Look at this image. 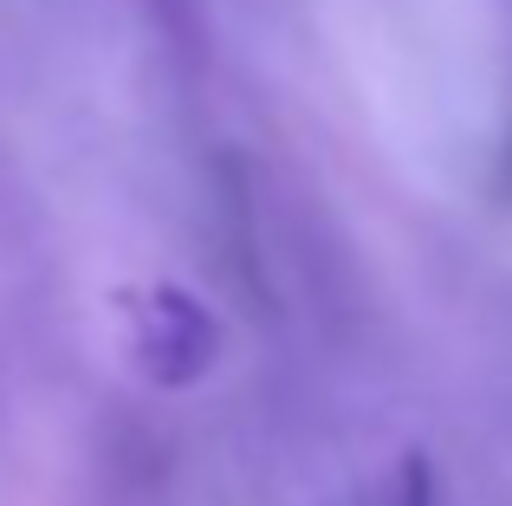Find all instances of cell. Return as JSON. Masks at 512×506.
<instances>
[{
  "mask_svg": "<svg viewBox=\"0 0 512 506\" xmlns=\"http://www.w3.org/2000/svg\"><path fill=\"white\" fill-rule=\"evenodd\" d=\"M124 344H130V364H137L143 383H156V390H188V383H201L214 370V357H221V325H214V312L188 286L156 279V286H143V292L124 299Z\"/></svg>",
  "mask_w": 512,
  "mask_h": 506,
  "instance_id": "1",
  "label": "cell"
},
{
  "mask_svg": "<svg viewBox=\"0 0 512 506\" xmlns=\"http://www.w3.org/2000/svg\"><path fill=\"white\" fill-rule=\"evenodd\" d=\"M383 506H435V474H428L422 455H402L396 474H389V500Z\"/></svg>",
  "mask_w": 512,
  "mask_h": 506,
  "instance_id": "2",
  "label": "cell"
}]
</instances>
